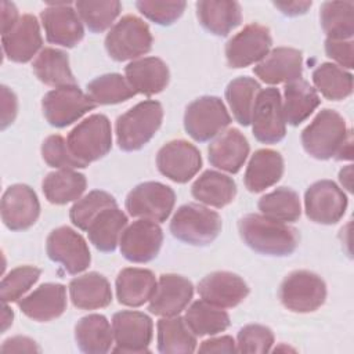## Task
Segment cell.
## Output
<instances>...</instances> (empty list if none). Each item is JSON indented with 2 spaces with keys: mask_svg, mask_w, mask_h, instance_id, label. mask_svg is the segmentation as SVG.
<instances>
[{
  "mask_svg": "<svg viewBox=\"0 0 354 354\" xmlns=\"http://www.w3.org/2000/svg\"><path fill=\"white\" fill-rule=\"evenodd\" d=\"M242 241L254 252L267 256H289L299 245L297 230L263 214H246L238 221Z\"/></svg>",
  "mask_w": 354,
  "mask_h": 354,
  "instance_id": "6da1fadb",
  "label": "cell"
},
{
  "mask_svg": "<svg viewBox=\"0 0 354 354\" xmlns=\"http://www.w3.org/2000/svg\"><path fill=\"white\" fill-rule=\"evenodd\" d=\"M163 108L155 100H145L116 119V141L126 152L138 151L147 145L159 130Z\"/></svg>",
  "mask_w": 354,
  "mask_h": 354,
  "instance_id": "7a4b0ae2",
  "label": "cell"
},
{
  "mask_svg": "<svg viewBox=\"0 0 354 354\" xmlns=\"http://www.w3.org/2000/svg\"><path fill=\"white\" fill-rule=\"evenodd\" d=\"M351 134L340 113L333 109H322L301 131L304 151L319 160L335 158L347 137Z\"/></svg>",
  "mask_w": 354,
  "mask_h": 354,
  "instance_id": "3957f363",
  "label": "cell"
},
{
  "mask_svg": "<svg viewBox=\"0 0 354 354\" xmlns=\"http://www.w3.org/2000/svg\"><path fill=\"white\" fill-rule=\"evenodd\" d=\"M221 231V217L217 212L198 203L180 206L170 221V232L178 241L205 246L212 243Z\"/></svg>",
  "mask_w": 354,
  "mask_h": 354,
  "instance_id": "277c9868",
  "label": "cell"
},
{
  "mask_svg": "<svg viewBox=\"0 0 354 354\" xmlns=\"http://www.w3.org/2000/svg\"><path fill=\"white\" fill-rule=\"evenodd\" d=\"M71 153L86 167L104 158L112 148L111 122L105 115L95 113L75 126L66 138Z\"/></svg>",
  "mask_w": 354,
  "mask_h": 354,
  "instance_id": "5b68a950",
  "label": "cell"
},
{
  "mask_svg": "<svg viewBox=\"0 0 354 354\" xmlns=\"http://www.w3.org/2000/svg\"><path fill=\"white\" fill-rule=\"evenodd\" d=\"M152 48V35L147 22L136 15L122 17L105 36V50L115 61L138 58Z\"/></svg>",
  "mask_w": 354,
  "mask_h": 354,
  "instance_id": "8992f818",
  "label": "cell"
},
{
  "mask_svg": "<svg viewBox=\"0 0 354 354\" xmlns=\"http://www.w3.org/2000/svg\"><path fill=\"white\" fill-rule=\"evenodd\" d=\"M279 300L293 313H313L326 299L324 279L307 270H297L285 277L278 292Z\"/></svg>",
  "mask_w": 354,
  "mask_h": 354,
  "instance_id": "52a82bcc",
  "label": "cell"
},
{
  "mask_svg": "<svg viewBox=\"0 0 354 354\" xmlns=\"http://www.w3.org/2000/svg\"><path fill=\"white\" fill-rule=\"evenodd\" d=\"M231 123V116L218 97L203 95L194 100L184 113V129L198 142H206Z\"/></svg>",
  "mask_w": 354,
  "mask_h": 354,
  "instance_id": "ba28073f",
  "label": "cell"
},
{
  "mask_svg": "<svg viewBox=\"0 0 354 354\" xmlns=\"http://www.w3.org/2000/svg\"><path fill=\"white\" fill-rule=\"evenodd\" d=\"M176 202L174 191L162 183L147 181L136 185L126 196V210L131 217L165 221Z\"/></svg>",
  "mask_w": 354,
  "mask_h": 354,
  "instance_id": "9c48e42d",
  "label": "cell"
},
{
  "mask_svg": "<svg viewBox=\"0 0 354 354\" xmlns=\"http://www.w3.org/2000/svg\"><path fill=\"white\" fill-rule=\"evenodd\" d=\"M97 104L79 86L50 90L41 101L43 115L48 124L57 129L66 127L94 109Z\"/></svg>",
  "mask_w": 354,
  "mask_h": 354,
  "instance_id": "30bf717a",
  "label": "cell"
},
{
  "mask_svg": "<svg viewBox=\"0 0 354 354\" xmlns=\"http://www.w3.org/2000/svg\"><path fill=\"white\" fill-rule=\"evenodd\" d=\"M46 252L51 261L64 267L68 274L83 272L91 261V254L84 238L71 227H58L46 241Z\"/></svg>",
  "mask_w": 354,
  "mask_h": 354,
  "instance_id": "8fae6325",
  "label": "cell"
},
{
  "mask_svg": "<svg viewBox=\"0 0 354 354\" xmlns=\"http://www.w3.org/2000/svg\"><path fill=\"white\" fill-rule=\"evenodd\" d=\"M253 136L263 144H277L286 134V122L282 111L281 93L275 87L260 90L253 113Z\"/></svg>",
  "mask_w": 354,
  "mask_h": 354,
  "instance_id": "7c38bea8",
  "label": "cell"
},
{
  "mask_svg": "<svg viewBox=\"0 0 354 354\" xmlns=\"http://www.w3.org/2000/svg\"><path fill=\"white\" fill-rule=\"evenodd\" d=\"M307 217L318 224H336L347 209V196L330 180H319L311 184L304 194Z\"/></svg>",
  "mask_w": 354,
  "mask_h": 354,
  "instance_id": "4fadbf2b",
  "label": "cell"
},
{
  "mask_svg": "<svg viewBox=\"0 0 354 354\" xmlns=\"http://www.w3.org/2000/svg\"><path fill=\"white\" fill-rule=\"evenodd\" d=\"M113 353H148L152 340V319L140 311L123 310L112 317Z\"/></svg>",
  "mask_w": 354,
  "mask_h": 354,
  "instance_id": "5bb4252c",
  "label": "cell"
},
{
  "mask_svg": "<svg viewBox=\"0 0 354 354\" xmlns=\"http://www.w3.org/2000/svg\"><path fill=\"white\" fill-rule=\"evenodd\" d=\"M270 29L260 24H249L225 44V58L231 68H245L261 61L271 48Z\"/></svg>",
  "mask_w": 354,
  "mask_h": 354,
  "instance_id": "9a60e30c",
  "label": "cell"
},
{
  "mask_svg": "<svg viewBox=\"0 0 354 354\" xmlns=\"http://www.w3.org/2000/svg\"><path fill=\"white\" fill-rule=\"evenodd\" d=\"M156 166L169 180L184 184L201 170L202 156L194 144L185 140H173L158 151Z\"/></svg>",
  "mask_w": 354,
  "mask_h": 354,
  "instance_id": "2e32d148",
  "label": "cell"
},
{
  "mask_svg": "<svg viewBox=\"0 0 354 354\" xmlns=\"http://www.w3.org/2000/svg\"><path fill=\"white\" fill-rule=\"evenodd\" d=\"M40 19L48 43L72 48L84 36L82 19L69 1L51 3L41 11Z\"/></svg>",
  "mask_w": 354,
  "mask_h": 354,
  "instance_id": "e0dca14e",
  "label": "cell"
},
{
  "mask_svg": "<svg viewBox=\"0 0 354 354\" xmlns=\"http://www.w3.org/2000/svg\"><path fill=\"white\" fill-rule=\"evenodd\" d=\"M162 228L151 220H137L124 228L119 239L120 253L131 263H148L153 260L162 246Z\"/></svg>",
  "mask_w": 354,
  "mask_h": 354,
  "instance_id": "ac0fdd59",
  "label": "cell"
},
{
  "mask_svg": "<svg viewBox=\"0 0 354 354\" xmlns=\"http://www.w3.org/2000/svg\"><path fill=\"white\" fill-rule=\"evenodd\" d=\"M1 220L11 231H25L39 218L40 203L36 192L26 184L10 185L1 198Z\"/></svg>",
  "mask_w": 354,
  "mask_h": 354,
  "instance_id": "d6986e66",
  "label": "cell"
},
{
  "mask_svg": "<svg viewBox=\"0 0 354 354\" xmlns=\"http://www.w3.org/2000/svg\"><path fill=\"white\" fill-rule=\"evenodd\" d=\"M192 295L194 286L189 279L177 274H162L149 299L148 310L158 317H176L185 310Z\"/></svg>",
  "mask_w": 354,
  "mask_h": 354,
  "instance_id": "ffe728a7",
  "label": "cell"
},
{
  "mask_svg": "<svg viewBox=\"0 0 354 354\" xmlns=\"http://www.w3.org/2000/svg\"><path fill=\"white\" fill-rule=\"evenodd\" d=\"M198 293L202 300L221 307L232 308L249 295L248 283L230 271H214L198 283Z\"/></svg>",
  "mask_w": 354,
  "mask_h": 354,
  "instance_id": "44dd1931",
  "label": "cell"
},
{
  "mask_svg": "<svg viewBox=\"0 0 354 354\" xmlns=\"http://www.w3.org/2000/svg\"><path fill=\"white\" fill-rule=\"evenodd\" d=\"M43 39L35 15L24 14L15 26L1 35V46L6 57L14 62H28L41 48Z\"/></svg>",
  "mask_w": 354,
  "mask_h": 354,
  "instance_id": "7402d4cb",
  "label": "cell"
},
{
  "mask_svg": "<svg viewBox=\"0 0 354 354\" xmlns=\"http://www.w3.org/2000/svg\"><path fill=\"white\" fill-rule=\"evenodd\" d=\"M253 72L260 80L268 84L290 83L301 79V53L292 47H277L253 68Z\"/></svg>",
  "mask_w": 354,
  "mask_h": 354,
  "instance_id": "603a6c76",
  "label": "cell"
},
{
  "mask_svg": "<svg viewBox=\"0 0 354 354\" xmlns=\"http://www.w3.org/2000/svg\"><path fill=\"white\" fill-rule=\"evenodd\" d=\"M21 311L30 319L47 322L58 318L66 310V288L47 282L18 301Z\"/></svg>",
  "mask_w": 354,
  "mask_h": 354,
  "instance_id": "cb8c5ba5",
  "label": "cell"
},
{
  "mask_svg": "<svg viewBox=\"0 0 354 354\" xmlns=\"http://www.w3.org/2000/svg\"><path fill=\"white\" fill-rule=\"evenodd\" d=\"M124 77L136 94L140 93L149 97L166 88L170 80V72L160 58L145 57L126 65Z\"/></svg>",
  "mask_w": 354,
  "mask_h": 354,
  "instance_id": "d4e9b609",
  "label": "cell"
},
{
  "mask_svg": "<svg viewBox=\"0 0 354 354\" xmlns=\"http://www.w3.org/2000/svg\"><path fill=\"white\" fill-rule=\"evenodd\" d=\"M207 153L212 166L235 174L249 155V142L238 129H228L210 142Z\"/></svg>",
  "mask_w": 354,
  "mask_h": 354,
  "instance_id": "484cf974",
  "label": "cell"
},
{
  "mask_svg": "<svg viewBox=\"0 0 354 354\" xmlns=\"http://www.w3.org/2000/svg\"><path fill=\"white\" fill-rule=\"evenodd\" d=\"M156 279L152 271L147 268L127 267L116 277V296L120 304L127 307H140L152 297Z\"/></svg>",
  "mask_w": 354,
  "mask_h": 354,
  "instance_id": "4316f807",
  "label": "cell"
},
{
  "mask_svg": "<svg viewBox=\"0 0 354 354\" xmlns=\"http://www.w3.org/2000/svg\"><path fill=\"white\" fill-rule=\"evenodd\" d=\"M283 174V158L274 149L256 151L245 171V187L250 192H261L277 184Z\"/></svg>",
  "mask_w": 354,
  "mask_h": 354,
  "instance_id": "83f0119b",
  "label": "cell"
},
{
  "mask_svg": "<svg viewBox=\"0 0 354 354\" xmlns=\"http://www.w3.org/2000/svg\"><path fill=\"white\" fill-rule=\"evenodd\" d=\"M72 304L80 310L104 308L112 301V290L108 279L98 272H87L69 282Z\"/></svg>",
  "mask_w": 354,
  "mask_h": 354,
  "instance_id": "f1b7e54d",
  "label": "cell"
},
{
  "mask_svg": "<svg viewBox=\"0 0 354 354\" xmlns=\"http://www.w3.org/2000/svg\"><path fill=\"white\" fill-rule=\"evenodd\" d=\"M196 15L201 25L216 36H227L242 21L239 3L227 0H201Z\"/></svg>",
  "mask_w": 354,
  "mask_h": 354,
  "instance_id": "f546056e",
  "label": "cell"
},
{
  "mask_svg": "<svg viewBox=\"0 0 354 354\" xmlns=\"http://www.w3.org/2000/svg\"><path fill=\"white\" fill-rule=\"evenodd\" d=\"M319 104V95L308 82L297 79L285 84L282 111L288 124L299 126L315 111Z\"/></svg>",
  "mask_w": 354,
  "mask_h": 354,
  "instance_id": "4dcf8cb0",
  "label": "cell"
},
{
  "mask_svg": "<svg viewBox=\"0 0 354 354\" xmlns=\"http://www.w3.org/2000/svg\"><path fill=\"white\" fill-rule=\"evenodd\" d=\"M127 227V216L118 207L104 209L88 225L87 235L94 248L100 252H113L122 232Z\"/></svg>",
  "mask_w": 354,
  "mask_h": 354,
  "instance_id": "1f68e13d",
  "label": "cell"
},
{
  "mask_svg": "<svg viewBox=\"0 0 354 354\" xmlns=\"http://www.w3.org/2000/svg\"><path fill=\"white\" fill-rule=\"evenodd\" d=\"M75 340L83 353L105 354L112 347L113 330L104 315L90 314L77 321Z\"/></svg>",
  "mask_w": 354,
  "mask_h": 354,
  "instance_id": "d6a6232c",
  "label": "cell"
},
{
  "mask_svg": "<svg viewBox=\"0 0 354 354\" xmlns=\"http://www.w3.org/2000/svg\"><path fill=\"white\" fill-rule=\"evenodd\" d=\"M32 66L36 77L47 86L57 88L77 86L69 66L68 54L62 50L44 47L33 61Z\"/></svg>",
  "mask_w": 354,
  "mask_h": 354,
  "instance_id": "836d02e7",
  "label": "cell"
},
{
  "mask_svg": "<svg viewBox=\"0 0 354 354\" xmlns=\"http://www.w3.org/2000/svg\"><path fill=\"white\" fill-rule=\"evenodd\" d=\"M191 194L196 201L220 209L234 201L236 195V184L227 174L216 170H206L192 184Z\"/></svg>",
  "mask_w": 354,
  "mask_h": 354,
  "instance_id": "e575fe53",
  "label": "cell"
},
{
  "mask_svg": "<svg viewBox=\"0 0 354 354\" xmlns=\"http://www.w3.org/2000/svg\"><path fill=\"white\" fill-rule=\"evenodd\" d=\"M87 181L84 174L73 169H59L48 173L41 184L46 199L53 205H66L77 201L86 191Z\"/></svg>",
  "mask_w": 354,
  "mask_h": 354,
  "instance_id": "d590c367",
  "label": "cell"
},
{
  "mask_svg": "<svg viewBox=\"0 0 354 354\" xmlns=\"http://www.w3.org/2000/svg\"><path fill=\"white\" fill-rule=\"evenodd\" d=\"M196 335L189 329L185 319L163 317L158 321V350L162 354H189L196 350Z\"/></svg>",
  "mask_w": 354,
  "mask_h": 354,
  "instance_id": "8d00e7d4",
  "label": "cell"
},
{
  "mask_svg": "<svg viewBox=\"0 0 354 354\" xmlns=\"http://www.w3.org/2000/svg\"><path fill=\"white\" fill-rule=\"evenodd\" d=\"M184 319L196 336H210L224 332L230 326V315L205 300L194 301L185 311Z\"/></svg>",
  "mask_w": 354,
  "mask_h": 354,
  "instance_id": "74e56055",
  "label": "cell"
},
{
  "mask_svg": "<svg viewBox=\"0 0 354 354\" xmlns=\"http://www.w3.org/2000/svg\"><path fill=\"white\" fill-rule=\"evenodd\" d=\"M261 87L259 82L249 76H239L231 80L225 88V98L235 120L242 126H249L256 98Z\"/></svg>",
  "mask_w": 354,
  "mask_h": 354,
  "instance_id": "f35d334b",
  "label": "cell"
},
{
  "mask_svg": "<svg viewBox=\"0 0 354 354\" xmlns=\"http://www.w3.org/2000/svg\"><path fill=\"white\" fill-rule=\"evenodd\" d=\"M354 3L325 1L319 10V21L328 39L351 40L354 35Z\"/></svg>",
  "mask_w": 354,
  "mask_h": 354,
  "instance_id": "ab89813d",
  "label": "cell"
},
{
  "mask_svg": "<svg viewBox=\"0 0 354 354\" xmlns=\"http://www.w3.org/2000/svg\"><path fill=\"white\" fill-rule=\"evenodd\" d=\"M257 206L263 216L282 223H293L301 214L299 194L288 187H279L266 194L260 198Z\"/></svg>",
  "mask_w": 354,
  "mask_h": 354,
  "instance_id": "60d3db41",
  "label": "cell"
},
{
  "mask_svg": "<svg viewBox=\"0 0 354 354\" xmlns=\"http://www.w3.org/2000/svg\"><path fill=\"white\" fill-rule=\"evenodd\" d=\"M313 82L317 90L332 101L344 100L353 93V75L330 62H324L314 69Z\"/></svg>",
  "mask_w": 354,
  "mask_h": 354,
  "instance_id": "b9f144b4",
  "label": "cell"
},
{
  "mask_svg": "<svg viewBox=\"0 0 354 354\" xmlns=\"http://www.w3.org/2000/svg\"><path fill=\"white\" fill-rule=\"evenodd\" d=\"M87 95L97 105H112L127 101L136 95V91L122 75L105 73L87 84Z\"/></svg>",
  "mask_w": 354,
  "mask_h": 354,
  "instance_id": "7bdbcfd3",
  "label": "cell"
},
{
  "mask_svg": "<svg viewBox=\"0 0 354 354\" xmlns=\"http://www.w3.org/2000/svg\"><path fill=\"white\" fill-rule=\"evenodd\" d=\"M75 7L80 19L94 33L106 30L122 10V4L118 0H79Z\"/></svg>",
  "mask_w": 354,
  "mask_h": 354,
  "instance_id": "ee69618b",
  "label": "cell"
},
{
  "mask_svg": "<svg viewBox=\"0 0 354 354\" xmlns=\"http://www.w3.org/2000/svg\"><path fill=\"white\" fill-rule=\"evenodd\" d=\"M112 206H118V203L111 194L101 189H94L73 203L69 210V217L73 225H76L79 230L87 231L90 223L104 209Z\"/></svg>",
  "mask_w": 354,
  "mask_h": 354,
  "instance_id": "f6af8a7d",
  "label": "cell"
},
{
  "mask_svg": "<svg viewBox=\"0 0 354 354\" xmlns=\"http://www.w3.org/2000/svg\"><path fill=\"white\" fill-rule=\"evenodd\" d=\"M41 271L33 266H19L11 270L0 283V299L3 303L19 301V299L37 282Z\"/></svg>",
  "mask_w": 354,
  "mask_h": 354,
  "instance_id": "bcb514c9",
  "label": "cell"
},
{
  "mask_svg": "<svg viewBox=\"0 0 354 354\" xmlns=\"http://www.w3.org/2000/svg\"><path fill=\"white\" fill-rule=\"evenodd\" d=\"M274 344V333L268 326L250 324L238 332L236 351L239 353H268Z\"/></svg>",
  "mask_w": 354,
  "mask_h": 354,
  "instance_id": "7dc6e473",
  "label": "cell"
},
{
  "mask_svg": "<svg viewBox=\"0 0 354 354\" xmlns=\"http://www.w3.org/2000/svg\"><path fill=\"white\" fill-rule=\"evenodd\" d=\"M44 162L55 169H83L84 166L71 153L66 140L59 134L48 136L41 144Z\"/></svg>",
  "mask_w": 354,
  "mask_h": 354,
  "instance_id": "c3c4849f",
  "label": "cell"
},
{
  "mask_svg": "<svg viewBox=\"0 0 354 354\" xmlns=\"http://www.w3.org/2000/svg\"><path fill=\"white\" fill-rule=\"evenodd\" d=\"M136 7L138 11L153 21L158 25H171L176 22L184 12L187 3L185 1H148L140 0L136 1Z\"/></svg>",
  "mask_w": 354,
  "mask_h": 354,
  "instance_id": "681fc988",
  "label": "cell"
},
{
  "mask_svg": "<svg viewBox=\"0 0 354 354\" xmlns=\"http://www.w3.org/2000/svg\"><path fill=\"white\" fill-rule=\"evenodd\" d=\"M325 53L329 58L336 61L340 66L354 68V43L353 40H325Z\"/></svg>",
  "mask_w": 354,
  "mask_h": 354,
  "instance_id": "f907efd6",
  "label": "cell"
},
{
  "mask_svg": "<svg viewBox=\"0 0 354 354\" xmlns=\"http://www.w3.org/2000/svg\"><path fill=\"white\" fill-rule=\"evenodd\" d=\"M18 100L12 90L7 86H1V130L7 129L17 116Z\"/></svg>",
  "mask_w": 354,
  "mask_h": 354,
  "instance_id": "816d5d0a",
  "label": "cell"
},
{
  "mask_svg": "<svg viewBox=\"0 0 354 354\" xmlns=\"http://www.w3.org/2000/svg\"><path fill=\"white\" fill-rule=\"evenodd\" d=\"M0 350L3 353H40L36 342L26 336H14L4 340Z\"/></svg>",
  "mask_w": 354,
  "mask_h": 354,
  "instance_id": "f5cc1de1",
  "label": "cell"
},
{
  "mask_svg": "<svg viewBox=\"0 0 354 354\" xmlns=\"http://www.w3.org/2000/svg\"><path fill=\"white\" fill-rule=\"evenodd\" d=\"M199 353H234L236 351V343L231 336H220L202 342L198 348Z\"/></svg>",
  "mask_w": 354,
  "mask_h": 354,
  "instance_id": "db71d44e",
  "label": "cell"
},
{
  "mask_svg": "<svg viewBox=\"0 0 354 354\" xmlns=\"http://www.w3.org/2000/svg\"><path fill=\"white\" fill-rule=\"evenodd\" d=\"M19 18L21 17L18 14V8L14 3L1 1V35L11 30Z\"/></svg>",
  "mask_w": 354,
  "mask_h": 354,
  "instance_id": "11a10c76",
  "label": "cell"
},
{
  "mask_svg": "<svg viewBox=\"0 0 354 354\" xmlns=\"http://www.w3.org/2000/svg\"><path fill=\"white\" fill-rule=\"evenodd\" d=\"M311 1H274V6L281 10L282 14L289 17H296L306 14L311 7Z\"/></svg>",
  "mask_w": 354,
  "mask_h": 354,
  "instance_id": "9f6ffc18",
  "label": "cell"
},
{
  "mask_svg": "<svg viewBox=\"0 0 354 354\" xmlns=\"http://www.w3.org/2000/svg\"><path fill=\"white\" fill-rule=\"evenodd\" d=\"M351 134L347 137V140L344 141V144L342 145V148L339 149V152L336 153V159L337 160H350L353 158V148H351Z\"/></svg>",
  "mask_w": 354,
  "mask_h": 354,
  "instance_id": "6f0895ef",
  "label": "cell"
},
{
  "mask_svg": "<svg viewBox=\"0 0 354 354\" xmlns=\"http://www.w3.org/2000/svg\"><path fill=\"white\" fill-rule=\"evenodd\" d=\"M353 167H351V165H348V166H346L344 169H342L340 170V173H339V180H340V183H342V185L347 189V191H351L353 188H351V177H353Z\"/></svg>",
  "mask_w": 354,
  "mask_h": 354,
  "instance_id": "680465c9",
  "label": "cell"
},
{
  "mask_svg": "<svg viewBox=\"0 0 354 354\" xmlns=\"http://www.w3.org/2000/svg\"><path fill=\"white\" fill-rule=\"evenodd\" d=\"M14 313L12 310L7 306V303H3V313H1V332H6V329L12 324Z\"/></svg>",
  "mask_w": 354,
  "mask_h": 354,
  "instance_id": "91938a15",
  "label": "cell"
}]
</instances>
